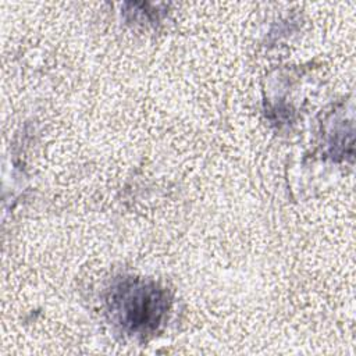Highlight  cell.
<instances>
[{"mask_svg":"<svg viewBox=\"0 0 356 356\" xmlns=\"http://www.w3.org/2000/svg\"><path fill=\"white\" fill-rule=\"evenodd\" d=\"M110 318L128 334L154 332L168 312V298L157 284L140 278L117 282L107 296Z\"/></svg>","mask_w":356,"mask_h":356,"instance_id":"1","label":"cell"}]
</instances>
